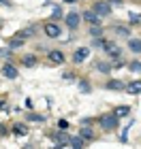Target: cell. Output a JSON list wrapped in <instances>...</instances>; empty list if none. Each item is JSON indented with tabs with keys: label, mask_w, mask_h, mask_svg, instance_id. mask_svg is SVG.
Masks as SVG:
<instances>
[{
	"label": "cell",
	"mask_w": 141,
	"mask_h": 149,
	"mask_svg": "<svg viewBox=\"0 0 141 149\" xmlns=\"http://www.w3.org/2000/svg\"><path fill=\"white\" fill-rule=\"evenodd\" d=\"M43 30H45V34L49 36V38H58V36H60V32H62L58 24H45V28H43Z\"/></svg>",
	"instance_id": "cell-5"
},
{
	"label": "cell",
	"mask_w": 141,
	"mask_h": 149,
	"mask_svg": "<svg viewBox=\"0 0 141 149\" xmlns=\"http://www.w3.org/2000/svg\"><path fill=\"white\" fill-rule=\"evenodd\" d=\"M83 19H86L88 24H92V26L100 24V15H96L94 11H86V13H83Z\"/></svg>",
	"instance_id": "cell-9"
},
{
	"label": "cell",
	"mask_w": 141,
	"mask_h": 149,
	"mask_svg": "<svg viewBox=\"0 0 141 149\" xmlns=\"http://www.w3.org/2000/svg\"><path fill=\"white\" fill-rule=\"evenodd\" d=\"M92 11L96 13V15H100V17H105V15H111V4H107V2H94V6H92Z\"/></svg>",
	"instance_id": "cell-2"
},
{
	"label": "cell",
	"mask_w": 141,
	"mask_h": 149,
	"mask_svg": "<svg viewBox=\"0 0 141 149\" xmlns=\"http://www.w3.org/2000/svg\"><path fill=\"white\" fill-rule=\"evenodd\" d=\"M24 45V38H11V49H15V47H22Z\"/></svg>",
	"instance_id": "cell-19"
},
{
	"label": "cell",
	"mask_w": 141,
	"mask_h": 149,
	"mask_svg": "<svg viewBox=\"0 0 141 149\" xmlns=\"http://www.w3.org/2000/svg\"><path fill=\"white\" fill-rule=\"evenodd\" d=\"M130 22H135V24H137V22H141V17H137L135 13H133V15H130Z\"/></svg>",
	"instance_id": "cell-28"
},
{
	"label": "cell",
	"mask_w": 141,
	"mask_h": 149,
	"mask_svg": "<svg viewBox=\"0 0 141 149\" xmlns=\"http://www.w3.org/2000/svg\"><path fill=\"white\" fill-rule=\"evenodd\" d=\"M79 136L86 139V141H92V139H94V132L90 130V128H83V126H81V132H79Z\"/></svg>",
	"instance_id": "cell-16"
},
{
	"label": "cell",
	"mask_w": 141,
	"mask_h": 149,
	"mask_svg": "<svg viewBox=\"0 0 141 149\" xmlns=\"http://www.w3.org/2000/svg\"><path fill=\"white\" fill-rule=\"evenodd\" d=\"M116 32L120 36H128V28H124V26H116Z\"/></svg>",
	"instance_id": "cell-21"
},
{
	"label": "cell",
	"mask_w": 141,
	"mask_h": 149,
	"mask_svg": "<svg viewBox=\"0 0 141 149\" xmlns=\"http://www.w3.org/2000/svg\"><path fill=\"white\" fill-rule=\"evenodd\" d=\"M128 68H130L133 72H141V62H130Z\"/></svg>",
	"instance_id": "cell-22"
},
{
	"label": "cell",
	"mask_w": 141,
	"mask_h": 149,
	"mask_svg": "<svg viewBox=\"0 0 141 149\" xmlns=\"http://www.w3.org/2000/svg\"><path fill=\"white\" fill-rule=\"evenodd\" d=\"M111 68H113V66H109L107 62H96V70L98 72H109Z\"/></svg>",
	"instance_id": "cell-18"
},
{
	"label": "cell",
	"mask_w": 141,
	"mask_h": 149,
	"mask_svg": "<svg viewBox=\"0 0 141 149\" xmlns=\"http://www.w3.org/2000/svg\"><path fill=\"white\" fill-rule=\"evenodd\" d=\"M107 90H124V83L118 79H111L109 83H107Z\"/></svg>",
	"instance_id": "cell-13"
},
{
	"label": "cell",
	"mask_w": 141,
	"mask_h": 149,
	"mask_svg": "<svg viewBox=\"0 0 141 149\" xmlns=\"http://www.w3.org/2000/svg\"><path fill=\"white\" fill-rule=\"evenodd\" d=\"M124 90L128 94H141V81H133V83L124 85Z\"/></svg>",
	"instance_id": "cell-10"
},
{
	"label": "cell",
	"mask_w": 141,
	"mask_h": 149,
	"mask_svg": "<svg viewBox=\"0 0 141 149\" xmlns=\"http://www.w3.org/2000/svg\"><path fill=\"white\" fill-rule=\"evenodd\" d=\"M49 62L51 64H62L64 62V53L60 51V49H51L49 51Z\"/></svg>",
	"instance_id": "cell-7"
},
{
	"label": "cell",
	"mask_w": 141,
	"mask_h": 149,
	"mask_svg": "<svg viewBox=\"0 0 141 149\" xmlns=\"http://www.w3.org/2000/svg\"><path fill=\"white\" fill-rule=\"evenodd\" d=\"M79 90H81V92H90V85L88 83H81V85H79Z\"/></svg>",
	"instance_id": "cell-26"
},
{
	"label": "cell",
	"mask_w": 141,
	"mask_h": 149,
	"mask_svg": "<svg viewBox=\"0 0 141 149\" xmlns=\"http://www.w3.org/2000/svg\"><path fill=\"white\" fill-rule=\"evenodd\" d=\"M2 74H4L6 79H17V68L13 64H4L2 66Z\"/></svg>",
	"instance_id": "cell-8"
},
{
	"label": "cell",
	"mask_w": 141,
	"mask_h": 149,
	"mask_svg": "<svg viewBox=\"0 0 141 149\" xmlns=\"http://www.w3.org/2000/svg\"><path fill=\"white\" fill-rule=\"evenodd\" d=\"M22 64L28 66V68H32V66L36 64V56H24V58H22Z\"/></svg>",
	"instance_id": "cell-14"
},
{
	"label": "cell",
	"mask_w": 141,
	"mask_h": 149,
	"mask_svg": "<svg viewBox=\"0 0 141 149\" xmlns=\"http://www.w3.org/2000/svg\"><path fill=\"white\" fill-rule=\"evenodd\" d=\"M69 145L71 147H83L86 139H81V136H69Z\"/></svg>",
	"instance_id": "cell-11"
},
{
	"label": "cell",
	"mask_w": 141,
	"mask_h": 149,
	"mask_svg": "<svg viewBox=\"0 0 141 149\" xmlns=\"http://www.w3.org/2000/svg\"><path fill=\"white\" fill-rule=\"evenodd\" d=\"M96 45L100 47V49H105L107 53H111L113 58H120V47H118L116 43H111V40H105V38H98Z\"/></svg>",
	"instance_id": "cell-1"
},
{
	"label": "cell",
	"mask_w": 141,
	"mask_h": 149,
	"mask_svg": "<svg viewBox=\"0 0 141 149\" xmlns=\"http://www.w3.org/2000/svg\"><path fill=\"white\" fill-rule=\"evenodd\" d=\"M32 32H34V28H32V30L28 28V30H22V32H17V36H19V38H24V40H26V38H28V36L32 34Z\"/></svg>",
	"instance_id": "cell-20"
},
{
	"label": "cell",
	"mask_w": 141,
	"mask_h": 149,
	"mask_svg": "<svg viewBox=\"0 0 141 149\" xmlns=\"http://www.w3.org/2000/svg\"><path fill=\"white\" fill-rule=\"evenodd\" d=\"M13 132H15L17 136H24V134H28V128H26L24 124H15L13 126Z\"/></svg>",
	"instance_id": "cell-15"
},
{
	"label": "cell",
	"mask_w": 141,
	"mask_h": 149,
	"mask_svg": "<svg viewBox=\"0 0 141 149\" xmlns=\"http://www.w3.org/2000/svg\"><path fill=\"white\" fill-rule=\"evenodd\" d=\"M58 126L64 130V128H69V121H66V119H60V121H58Z\"/></svg>",
	"instance_id": "cell-25"
},
{
	"label": "cell",
	"mask_w": 141,
	"mask_h": 149,
	"mask_svg": "<svg viewBox=\"0 0 141 149\" xmlns=\"http://www.w3.org/2000/svg\"><path fill=\"white\" fill-rule=\"evenodd\" d=\"M128 113H130V109H128V107H118L113 115H116V117H126Z\"/></svg>",
	"instance_id": "cell-17"
},
{
	"label": "cell",
	"mask_w": 141,
	"mask_h": 149,
	"mask_svg": "<svg viewBox=\"0 0 141 149\" xmlns=\"http://www.w3.org/2000/svg\"><path fill=\"white\" fill-rule=\"evenodd\" d=\"M128 49L135 51V53H141V40L139 38H130L128 40Z\"/></svg>",
	"instance_id": "cell-12"
},
{
	"label": "cell",
	"mask_w": 141,
	"mask_h": 149,
	"mask_svg": "<svg viewBox=\"0 0 141 149\" xmlns=\"http://www.w3.org/2000/svg\"><path fill=\"white\" fill-rule=\"evenodd\" d=\"M11 56V49H0V58H9Z\"/></svg>",
	"instance_id": "cell-24"
},
{
	"label": "cell",
	"mask_w": 141,
	"mask_h": 149,
	"mask_svg": "<svg viewBox=\"0 0 141 149\" xmlns=\"http://www.w3.org/2000/svg\"><path fill=\"white\" fill-rule=\"evenodd\" d=\"M64 19H66V26H69L71 30H75L79 26V22H81V15H79V13H66Z\"/></svg>",
	"instance_id": "cell-4"
},
{
	"label": "cell",
	"mask_w": 141,
	"mask_h": 149,
	"mask_svg": "<svg viewBox=\"0 0 141 149\" xmlns=\"http://www.w3.org/2000/svg\"><path fill=\"white\" fill-rule=\"evenodd\" d=\"M90 58V49H88V47H81V49H77L75 51V56H73V62H83V60H88Z\"/></svg>",
	"instance_id": "cell-6"
},
{
	"label": "cell",
	"mask_w": 141,
	"mask_h": 149,
	"mask_svg": "<svg viewBox=\"0 0 141 149\" xmlns=\"http://www.w3.org/2000/svg\"><path fill=\"white\" fill-rule=\"evenodd\" d=\"M116 126H118V117H116V115H103V117H100V128L113 130Z\"/></svg>",
	"instance_id": "cell-3"
},
{
	"label": "cell",
	"mask_w": 141,
	"mask_h": 149,
	"mask_svg": "<svg viewBox=\"0 0 141 149\" xmlns=\"http://www.w3.org/2000/svg\"><path fill=\"white\" fill-rule=\"evenodd\" d=\"M111 6H122V0H111Z\"/></svg>",
	"instance_id": "cell-27"
},
{
	"label": "cell",
	"mask_w": 141,
	"mask_h": 149,
	"mask_svg": "<svg viewBox=\"0 0 141 149\" xmlns=\"http://www.w3.org/2000/svg\"><path fill=\"white\" fill-rule=\"evenodd\" d=\"M64 2H71V4H73V2H77V0H64Z\"/></svg>",
	"instance_id": "cell-29"
},
{
	"label": "cell",
	"mask_w": 141,
	"mask_h": 149,
	"mask_svg": "<svg viewBox=\"0 0 141 149\" xmlns=\"http://www.w3.org/2000/svg\"><path fill=\"white\" fill-rule=\"evenodd\" d=\"M100 32H103V30L98 28V24H96V26H92V28H90V34H92V36H96V38L100 36Z\"/></svg>",
	"instance_id": "cell-23"
}]
</instances>
